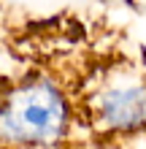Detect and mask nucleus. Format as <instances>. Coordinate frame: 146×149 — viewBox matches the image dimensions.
<instances>
[{"label": "nucleus", "instance_id": "1", "mask_svg": "<svg viewBox=\"0 0 146 149\" xmlns=\"http://www.w3.org/2000/svg\"><path fill=\"white\" fill-rule=\"evenodd\" d=\"M71 127V106L49 76H27L3 95L0 133L6 146H51Z\"/></svg>", "mask_w": 146, "mask_h": 149}, {"label": "nucleus", "instance_id": "2", "mask_svg": "<svg viewBox=\"0 0 146 149\" xmlns=\"http://www.w3.org/2000/svg\"><path fill=\"white\" fill-rule=\"evenodd\" d=\"M89 109L100 130L135 133L146 127V81L133 73L111 76L92 95Z\"/></svg>", "mask_w": 146, "mask_h": 149}]
</instances>
